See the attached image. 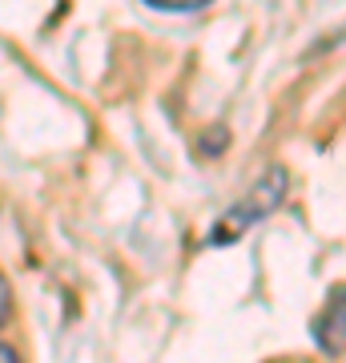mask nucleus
Masks as SVG:
<instances>
[{"label": "nucleus", "instance_id": "obj_2", "mask_svg": "<svg viewBox=\"0 0 346 363\" xmlns=\"http://www.w3.org/2000/svg\"><path fill=\"white\" fill-rule=\"evenodd\" d=\"M310 335H314V343L326 355H342V347H346V286H334L330 291L326 307L318 311V319L310 327Z\"/></svg>", "mask_w": 346, "mask_h": 363}, {"label": "nucleus", "instance_id": "obj_3", "mask_svg": "<svg viewBox=\"0 0 346 363\" xmlns=\"http://www.w3.org/2000/svg\"><path fill=\"white\" fill-rule=\"evenodd\" d=\"M154 9H166V13H193V9H202L209 0H149Z\"/></svg>", "mask_w": 346, "mask_h": 363}, {"label": "nucleus", "instance_id": "obj_5", "mask_svg": "<svg viewBox=\"0 0 346 363\" xmlns=\"http://www.w3.org/2000/svg\"><path fill=\"white\" fill-rule=\"evenodd\" d=\"M0 363H21V359H16V351L8 347V343H0Z\"/></svg>", "mask_w": 346, "mask_h": 363}, {"label": "nucleus", "instance_id": "obj_4", "mask_svg": "<svg viewBox=\"0 0 346 363\" xmlns=\"http://www.w3.org/2000/svg\"><path fill=\"white\" fill-rule=\"evenodd\" d=\"M8 315H13V286H8L4 274H0V327L8 323Z\"/></svg>", "mask_w": 346, "mask_h": 363}, {"label": "nucleus", "instance_id": "obj_1", "mask_svg": "<svg viewBox=\"0 0 346 363\" xmlns=\"http://www.w3.org/2000/svg\"><path fill=\"white\" fill-rule=\"evenodd\" d=\"M286 198V169L274 166L262 174V182H258L254 190L238 202L233 210H226V218H221V226L214 230V242H230V238H238L242 230H250V226H258V222L266 218V214H274L278 210V202Z\"/></svg>", "mask_w": 346, "mask_h": 363}]
</instances>
